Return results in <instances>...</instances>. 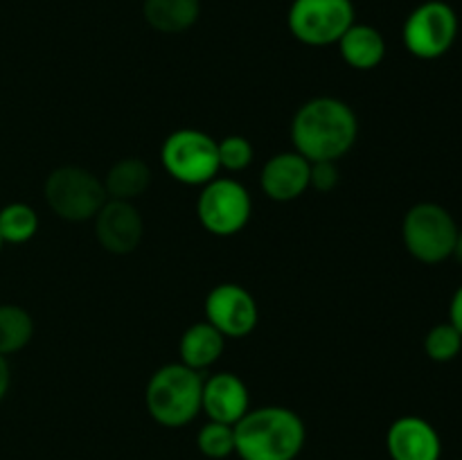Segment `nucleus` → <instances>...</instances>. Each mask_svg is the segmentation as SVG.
<instances>
[{
	"instance_id": "nucleus-17",
	"label": "nucleus",
	"mask_w": 462,
	"mask_h": 460,
	"mask_svg": "<svg viewBox=\"0 0 462 460\" xmlns=\"http://www.w3.org/2000/svg\"><path fill=\"white\" fill-rule=\"evenodd\" d=\"M144 21L162 34H180L199 21L201 0H144Z\"/></svg>"
},
{
	"instance_id": "nucleus-21",
	"label": "nucleus",
	"mask_w": 462,
	"mask_h": 460,
	"mask_svg": "<svg viewBox=\"0 0 462 460\" xmlns=\"http://www.w3.org/2000/svg\"><path fill=\"white\" fill-rule=\"evenodd\" d=\"M462 350V336L451 323H438L424 336V352L436 363H449Z\"/></svg>"
},
{
	"instance_id": "nucleus-23",
	"label": "nucleus",
	"mask_w": 462,
	"mask_h": 460,
	"mask_svg": "<svg viewBox=\"0 0 462 460\" xmlns=\"http://www.w3.org/2000/svg\"><path fill=\"white\" fill-rule=\"evenodd\" d=\"M219 152V165L226 171H244L253 162V144L244 135H226L224 140L217 143Z\"/></svg>"
},
{
	"instance_id": "nucleus-11",
	"label": "nucleus",
	"mask_w": 462,
	"mask_h": 460,
	"mask_svg": "<svg viewBox=\"0 0 462 460\" xmlns=\"http://www.w3.org/2000/svg\"><path fill=\"white\" fill-rule=\"evenodd\" d=\"M144 235L143 215L131 201L106 198L95 215V237L104 251L113 255H129L140 246Z\"/></svg>"
},
{
	"instance_id": "nucleus-28",
	"label": "nucleus",
	"mask_w": 462,
	"mask_h": 460,
	"mask_svg": "<svg viewBox=\"0 0 462 460\" xmlns=\"http://www.w3.org/2000/svg\"><path fill=\"white\" fill-rule=\"evenodd\" d=\"M3 244H5V242H3V237H0V248H3Z\"/></svg>"
},
{
	"instance_id": "nucleus-16",
	"label": "nucleus",
	"mask_w": 462,
	"mask_h": 460,
	"mask_svg": "<svg viewBox=\"0 0 462 460\" xmlns=\"http://www.w3.org/2000/svg\"><path fill=\"white\" fill-rule=\"evenodd\" d=\"M226 350V336L208 320L189 325L183 332L179 343L180 363L188 368L203 373L206 368L215 365Z\"/></svg>"
},
{
	"instance_id": "nucleus-22",
	"label": "nucleus",
	"mask_w": 462,
	"mask_h": 460,
	"mask_svg": "<svg viewBox=\"0 0 462 460\" xmlns=\"http://www.w3.org/2000/svg\"><path fill=\"white\" fill-rule=\"evenodd\" d=\"M197 446L206 458L226 460L235 454V427L208 419L199 431Z\"/></svg>"
},
{
	"instance_id": "nucleus-10",
	"label": "nucleus",
	"mask_w": 462,
	"mask_h": 460,
	"mask_svg": "<svg viewBox=\"0 0 462 460\" xmlns=\"http://www.w3.org/2000/svg\"><path fill=\"white\" fill-rule=\"evenodd\" d=\"M206 320L219 329L226 338H244L257 327L260 309L248 289L242 284H217L206 298Z\"/></svg>"
},
{
	"instance_id": "nucleus-25",
	"label": "nucleus",
	"mask_w": 462,
	"mask_h": 460,
	"mask_svg": "<svg viewBox=\"0 0 462 460\" xmlns=\"http://www.w3.org/2000/svg\"><path fill=\"white\" fill-rule=\"evenodd\" d=\"M449 323L454 325L462 336V284L454 291L449 302Z\"/></svg>"
},
{
	"instance_id": "nucleus-12",
	"label": "nucleus",
	"mask_w": 462,
	"mask_h": 460,
	"mask_svg": "<svg viewBox=\"0 0 462 460\" xmlns=\"http://www.w3.org/2000/svg\"><path fill=\"white\" fill-rule=\"evenodd\" d=\"M386 451L391 460H440L442 440L429 419L404 415L388 427Z\"/></svg>"
},
{
	"instance_id": "nucleus-8",
	"label": "nucleus",
	"mask_w": 462,
	"mask_h": 460,
	"mask_svg": "<svg viewBox=\"0 0 462 460\" xmlns=\"http://www.w3.org/2000/svg\"><path fill=\"white\" fill-rule=\"evenodd\" d=\"M253 215V198L239 180L217 176L203 185L197 198V216L215 237H233L242 233Z\"/></svg>"
},
{
	"instance_id": "nucleus-2",
	"label": "nucleus",
	"mask_w": 462,
	"mask_h": 460,
	"mask_svg": "<svg viewBox=\"0 0 462 460\" xmlns=\"http://www.w3.org/2000/svg\"><path fill=\"white\" fill-rule=\"evenodd\" d=\"M305 442V422L287 406L251 409L235 424V455L239 460H296Z\"/></svg>"
},
{
	"instance_id": "nucleus-4",
	"label": "nucleus",
	"mask_w": 462,
	"mask_h": 460,
	"mask_svg": "<svg viewBox=\"0 0 462 460\" xmlns=\"http://www.w3.org/2000/svg\"><path fill=\"white\" fill-rule=\"evenodd\" d=\"M458 224L440 203L422 201L409 207L402 219V242L422 264H440L454 253Z\"/></svg>"
},
{
	"instance_id": "nucleus-15",
	"label": "nucleus",
	"mask_w": 462,
	"mask_h": 460,
	"mask_svg": "<svg viewBox=\"0 0 462 460\" xmlns=\"http://www.w3.org/2000/svg\"><path fill=\"white\" fill-rule=\"evenodd\" d=\"M337 45L343 61L355 70H374L386 57V41L382 32L365 23H352Z\"/></svg>"
},
{
	"instance_id": "nucleus-7",
	"label": "nucleus",
	"mask_w": 462,
	"mask_h": 460,
	"mask_svg": "<svg viewBox=\"0 0 462 460\" xmlns=\"http://www.w3.org/2000/svg\"><path fill=\"white\" fill-rule=\"evenodd\" d=\"M458 39V14L445 0H427L418 5L402 27L404 48L413 57L433 61L454 48Z\"/></svg>"
},
{
	"instance_id": "nucleus-27",
	"label": "nucleus",
	"mask_w": 462,
	"mask_h": 460,
	"mask_svg": "<svg viewBox=\"0 0 462 460\" xmlns=\"http://www.w3.org/2000/svg\"><path fill=\"white\" fill-rule=\"evenodd\" d=\"M451 257H456V260H458L462 264V230H458V237H456L454 253H451Z\"/></svg>"
},
{
	"instance_id": "nucleus-1",
	"label": "nucleus",
	"mask_w": 462,
	"mask_h": 460,
	"mask_svg": "<svg viewBox=\"0 0 462 460\" xmlns=\"http://www.w3.org/2000/svg\"><path fill=\"white\" fill-rule=\"evenodd\" d=\"M359 138V120L350 104L338 97H314L291 120L293 152L310 162L346 156Z\"/></svg>"
},
{
	"instance_id": "nucleus-14",
	"label": "nucleus",
	"mask_w": 462,
	"mask_h": 460,
	"mask_svg": "<svg viewBox=\"0 0 462 460\" xmlns=\"http://www.w3.org/2000/svg\"><path fill=\"white\" fill-rule=\"evenodd\" d=\"M201 410L208 419L221 424H235L251 410V395L242 377L233 373H217L203 382Z\"/></svg>"
},
{
	"instance_id": "nucleus-18",
	"label": "nucleus",
	"mask_w": 462,
	"mask_h": 460,
	"mask_svg": "<svg viewBox=\"0 0 462 460\" xmlns=\"http://www.w3.org/2000/svg\"><path fill=\"white\" fill-rule=\"evenodd\" d=\"M152 183V170L140 158H122L108 170L104 179V189L108 198L116 201H131L143 197Z\"/></svg>"
},
{
	"instance_id": "nucleus-24",
	"label": "nucleus",
	"mask_w": 462,
	"mask_h": 460,
	"mask_svg": "<svg viewBox=\"0 0 462 460\" xmlns=\"http://www.w3.org/2000/svg\"><path fill=\"white\" fill-rule=\"evenodd\" d=\"M338 185V167L334 161H320L311 162L310 170V188H314L316 192H332Z\"/></svg>"
},
{
	"instance_id": "nucleus-13",
	"label": "nucleus",
	"mask_w": 462,
	"mask_h": 460,
	"mask_svg": "<svg viewBox=\"0 0 462 460\" xmlns=\"http://www.w3.org/2000/svg\"><path fill=\"white\" fill-rule=\"evenodd\" d=\"M310 170L311 162L298 152L275 153L262 167V192L278 203L296 201L310 189Z\"/></svg>"
},
{
	"instance_id": "nucleus-19",
	"label": "nucleus",
	"mask_w": 462,
	"mask_h": 460,
	"mask_svg": "<svg viewBox=\"0 0 462 460\" xmlns=\"http://www.w3.org/2000/svg\"><path fill=\"white\" fill-rule=\"evenodd\" d=\"M34 336V320L21 305H0V354L9 356L21 352Z\"/></svg>"
},
{
	"instance_id": "nucleus-26",
	"label": "nucleus",
	"mask_w": 462,
	"mask_h": 460,
	"mask_svg": "<svg viewBox=\"0 0 462 460\" xmlns=\"http://www.w3.org/2000/svg\"><path fill=\"white\" fill-rule=\"evenodd\" d=\"M9 383H12V368H9L7 356L0 354V401L9 392Z\"/></svg>"
},
{
	"instance_id": "nucleus-9",
	"label": "nucleus",
	"mask_w": 462,
	"mask_h": 460,
	"mask_svg": "<svg viewBox=\"0 0 462 460\" xmlns=\"http://www.w3.org/2000/svg\"><path fill=\"white\" fill-rule=\"evenodd\" d=\"M289 32L311 48L338 43L355 23L352 0H293L289 7Z\"/></svg>"
},
{
	"instance_id": "nucleus-6",
	"label": "nucleus",
	"mask_w": 462,
	"mask_h": 460,
	"mask_svg": "<svg viewBox=\"0 0 462 460\" xmlns=\"http://www.w3.org/2000/svg\"><path fill=\"white\" fill-rule=\"evenodd\" d=\"M161 161L167 174L183 185H206L221 171L217 140L199 129H179L165 138Z\"/></svg>"
},
{
	"instance_id": "nucleus-20",
	"label": "nucleus",
	"mask_w": 462,
	"mask_h": 460,
	"mask_svg": "<svg viewBox=\"0 0 462 460\" xmlns=\"http://www.w3.org/2000/svg\"><path fill=\"white\" fill-rule=\"evenodd\" d=\"M39 230V215L23 201L0 207V237L5 244H25Z\"/></svg>"
},
{
	"instance_id": "nucleus-3",
	"label": "nucleus",
	"mask_w": 462,
	"mask_h": 460,
	"mask_svg": "<svg viewBox=\"0 0 462 460\" xmlns=\"http://www.w3.org/2000/svg\"><path fill=\"white\" fill-rule=\"evenodd\" d=\"M203 374L185 363H167L152 374L144 391V404L156 424L183 428L201 413Z\"/></svg>"
},
{
	"instance_id": "nucleus-5",
	"label": "nucleus",
	"mask_w": 462,
	"mask_h": 460,
	"mask_svg": "<svg viewBox=\"0 0 462 460\" xmlns=\"http://www.w3.org/2000/svg\"><path fill=\"white\" fill-rule=\"evenodd\" d=\"M45 201L50 210L63 221H88L95 219L99 207L106 203L104 180H99L93 171L77 165L57 167L45 179L43 185Z\"/></svg>"
}]
</instances>
